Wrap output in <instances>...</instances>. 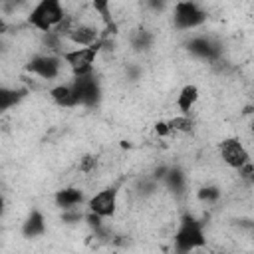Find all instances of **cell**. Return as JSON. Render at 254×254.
Segmentation results:
<instances>
[{
  "label": "cell",
  "instance_id": "6da1fadb",
  "mask_svg": "<svg viewBox=\"0 0 254 254\" xmlns=\"http://www.w3.org/2000/svg\"><path fill=\"white\" fill-rule=\"evenodd\" d=\"M65 16L67 12L62 0H38L28 12V24L40 34H44L56 30L65 20Z\"/></svg>",
  "mask_w": 254,
  "mask_h": 254
},
{
  "label": "cell",
  "instance_id": "7a4b0ae2",
  "mask_svg": "<svg viewBox=\"0 0 254 254\" xmlns=\"http://www.w3.org/2000/svg\"><path fill=\"white\" fill-rule=\"evenodd\" d=\"M105 44H107V40L103 36L99 42H95L91 46H71V48H65L62 52V58L65 62V67L71 71V75L93 73V64H95V60L101 54Z\"/></svg>",
  "mask_w": 254,
  "mask_h": 254
},
{
  "label": "cell",
  "instance_id": "3957f363",
  "mask_svg": "<svg viewBox=\"0 0 254 254\" xmlns=\"http://www.w3.org/2000/svg\"><path fill=\"white\" fill-rule=\"evenodd\" d=\"M173 242H175V248L179 252H190V250L204 246L206 236L202 230V222L196 220L192 214H185L179 222V228L173 236Z\"/></svg>",
  "mask_w": 254,
  "mask_h": 254
},
{
  "label": "cell",
  "instance_id": "277c9868",
  "mask_svg": "<svg viewBox=\"0 0 254 254\" xmlns=\"http://www.w3.org/2000/svg\"><path fill=\"white\" fill-rule=\"evenodd\" d=\"M65 67V62L62 58V54H52V52H44V54H36L28 60V64L24 65L26 73L36 75L44 81H54L62 75V69Z\"/></svg>",
  "mask_w": 254,
  "mask_h": 254
},
{
  "label": "cell",
  "instance_id": "5b68a950",
  "mask_svg": "<svg viewBox=\"0 0 254 254\" xmlns=\"http://www.w3.org/2000/svg\"><path fill=\"white\" fill-rule=\"evenodd\" d=\"M206 22L204 8L194 0H179L173 8V26L181 32L194 30Z\"/></svg>",
  "mask_w": 254,
  "mask_h": 254
},
{
  "label": "cell",
  "instance_id": "8992f818",
  "mask_svg": "<svg viewBox=\"0 0 254 254\" xmlns=\"http://www.w3.org/2000/svg\"><path fill=\"white\" fill-rule=\"evenodd\" d=\"M218 157L222 159L224 165H228L230 169L238 171L244 165L250 163V153L244 147V143L238 137H226L218 143Z\"/></svg>",
  "mask_w": 254,
  "mask_h": 254
},
{
  "label": "cell",
  "instance_id": "52a82bcc",
  "mask_svg": "<svg viewBox=\"0 0 254 254\" xmlns=\"http://www.w3.org/2000/svg\"><path fill=\"white\" fill-rule=\"evenodd\" d=\"M117 202H119V189L117 187H105L87 198V210L95 212L103 220L113 218L117 212Z\"/></svg>",
  "mask_w": 254,
  "mask_h": 254
},
{
  "label": "cell",
  "instance_id": "ba28073f",
  "mask_svg": "<svg viewBox=\"0 0 254 254\" xmlns=\"http://www.w3.org/2000/svg\"><path fill=\"white\" fill-rule=\"evenodd\" d=\"M73 85L79 97V105L81 107H95L101 99V85L99 79L95 77V73H87V75H73Z\"/></svg>",
  "mask_w": 254,
  "mask_h": 254
},
{
  "label": "cell",
  "instance_id": "9c48e42d",
  "mask_svg": "<svg viewBox=\"0 0 254 254\" xmlns=\"http://www.w3.org/2000/svg\"><path fill=\"white\" fill-rule=\"evenodd\" d=\"M103 38V34L99 32V28L95 24L89 22H81V20H73L71 28L65 34V42L69 46H91L95 42H99Z\"/></svg>",
  "mask_w": 254,
  "mask_h": 254
},
{
  "label": "cell",
  "instance_id": "30bf717a",
  "mask_svg": "<svg viewBox=\"0 0 254 254\" xmlns=\"http://www.w3.org/2000/svg\"><path fill=\"white\" fill-rule=\"evenodd\" d=\"M50 99L58 107H62V109L79 107V97H77L73 79L71 81H65V83H56L54 87H50Z\"/></svg>",
  "mask_w": 254,
  "mask_h": 254
},
{
  "label": "cell",
  "instance_id": "8fae6325",
  "mask_svg": "<svg viewBox=\"0 0 254 254\" xmlns=\"http://www.w3.org/2000/svg\"><path fill=\"white\" fill-rule=\"evenodd\" d=\"M187 48H189V52L192 56H196L200 60H216V56L220 52L218 46L206 36H194L192 40H189Z\"/></svg>",
  "mask_w": 254,
  "mask_h": 254
},
{
  "label": "cell",
  "instance_id": "7c38bea8",
  "mask_svg": "<svg viewBox=\"0 0 254 254\" xmlns=\"http://www.w3.org/2000/svg\"><path fill=\"white\" fill-rule=\"evenodd\" d=\"M54 202L56 206H60L62 210L65 208H75V206H81L85 202V194L81 189L77 187H65V189H60L54 192Z\"/></svg>",
  "mask_w": 254,
  "mask_h": 254
},
{
  "label": "cell",
  "instance_id": "4fadbf2b",
  "mask_svg": "<svg viewBox=\"0 0 254 254\" xmlns=\"http://www.w3.org/2000/svg\"><path fill=\"white\" fill-rule=\"evenodd\" d=\"M198 97H200V91H198V87H196L194 83H187V85H183L181 91H179V95H177V101H175L179 113H187V115H190V109L196 105Z\"/></svg>",
  "mask_w": 254,
  "mask_h": 254
},
{
  "label": "cell",
  "instance_id": "5bb4252c",
  "mask_svg": "<svg viewBox=\"0 0 254 254\" xmlns=\"http://www.w3.org/2000/svg\"><path fill=\"white\" fill-rule=\"evenodd\" d=\"M44 232H46V218H44V214L40 210H32L26 216L24 224H22V234L26 238H38Z\"/></svg>",
  "mask_w": 254,
  "mask_h": 254
},
{
  "label": "cell",
  "instance_id": "9a60e30c",
  "mask_svg": "<svg viewBox=\"0 0 254 254\" xmlns=\"http://www.w3.org/2000/svg\"><path fill=\"white\" fill-rule=\"evenodd\" d=\"M161 181L167 185L169 190H173L177 194H181L185 190V187H187V177L179 167H167V173H165V177Z\"/></svg>",
  "mask_w": 254,
  "mask_h": 254
},
{
  "label": "cell",
  "instance_id": "2e32d148",
  "mask_svg": "<svg viewBox=\"0 0 254 254\" xmlns=\"http://www.w3.org/2000/svg\"><path fill=\"white\" fill-rule=\"evenodd\" d=\"M89 4H91V8H93V12L99 16V20L103 22V26H105V32L107 34H111V32H115V22H113V16H111V0H89Z\"/></svg>",
  "mask_w": 254,
  "mask_h": 254
},
{
  "label": "cell",
  "instance_id": "e0dca14e",
  "mask_svg": "<svg viewBox=\"0 0 254 254\" xmlns=\"http://www.w3.org/2000/svg\"><path fill=\"white\" fill-rule=\"evenodd\" d=\"M169 127L173 133H183V135H189L194 131V119L187 113H179L175 117L169 119Z\"/></svg>",
  "mask_w": 254,
  "mask_h": 254
},
{
  "label": "cell",
  "instance_id": "ac0fdd59",
  "mask_svg": "<svg viewBox=\"0 0 254 254\" xmlns=\"http://www.w3.org/2000/svg\"><path fill=\"white\" fill-rule=\"evenodd\" d=\"M26 95V89H10V87H2L0 89V109L8 111L10 107H14L22 97Z\"/></svg>",
  "mask_w": 254,
  "mask_h": 254
},
{
  "label": "cell",
  "instance_id": "d6986e66",
  "mask_svg": "<svg viewBox=\"0 0 254 254\" xmlns=\"http://www.w3.org/2000/svg\"><path fill=\"white\" fill-rule=\"evenodd\" d=\"M131 46L137 52H147L153 46V36L149 34V30H137L131 38Z\"/></svg>",
  "mask_w": 254,
  "mask_h": 254
},
{
  "label": "cell",
  "instance_id": "ffe728a7",
  "mask_svg": "<svg viewBox=\"0 0 254 254\" xmlns=\"http://www.w3.org/2000/svg\"><path fill=\"white\" fill-rule=\"evenodd\" d=\"M196 194H198V198L202 202H216L220 198V189L214 187V185H208V187H202Z\"/></svg>",
  "mask_w": 254,
  "mask_h": 254
},
{
  "label": "cell",
  "instance_id": "44dd1931",
  "mask_svg": "<svg viewBox=\"0 0 254 254\" xmlns=\"http://www.w3.org/2000/svg\"><path fill=\"white\" fill-rule=\"evenodd\" d=\"M83 218H85V212H83L79 206H75V208H65V210L62 212V220H64V222H69V224L79 222V220H83Z\"/></svg>",
  "mask_w": 254,
  "mask_h": 254
},
{
  "label": "cell",
  "instance_id": "7402d4cb",
  "mask_svg": "<svg viewBox=\"0 0 254 254\" xmlns=\"http://www.w3.org/2000/svg\"><path fill=\"white\" fill-rule=\"evenodd\" d=\"M95 165H97L95 157L87 155V157H83V159L79 161V171H81V173H91V171L95 169Z\"/></svg>",
  "mask_w": 254,
  "mask_h": 254
},
{
  "label": "cell",
  "instance_id": "603a6c76",
  "mask_svg": "<svg viewBox=\"0 0 254 254\" xmlns=\"http://www.w3.org/2000/svg\"><path fill=\"white\" fill-rule=\"evenodd\" d=\"M155 133H157L159 137L171 135L173 131H171V127H169V121H157V123H155Z\"/></svg>",
  "mask_w": 254,
  "mask_h": 254
},
{
  "label": "cell",
  "instance_id": "cb8c5ba5",
  "mask_svg": "<svg viewBox=\"0 0 254 254\" xmlns=\"http://www.w3.org/2000/svg\"><path fill=\"white\" fill-rule=\"evenodd\" d=\"M167 2H169V0H145V4H147L153 12H163L165 6H167Z\"/></svg>",
  "mask_w": 254,
  "mask_h": 254
},
{
  "label": "cell",
  "instance_id": "d4e9b609",
  "mask_svg": "<svg viewBox=\"0 0 254 254\" xmlns=\"http://www.w3.org/2000/svg\"><path fill=\"white\" fill-rule=\"evenodd\" d=\"M250 133L254 137V111H252V117H250Z\"/></svg>",
  "mask_w": 254,
  "mask_h": 254
},
{
  "label": "cell",
  "instance_id": "484cf974",
  "mask_svg": "<svg viewBox=\"0 0 254 254\" xmlns=\"http://www.w3.org/2000/svg\"><path fill=\"white\" fill-rule=\"evenodd\" d=\"M250 183H252V185H254V173H252V175H250Z\"/></svg>",
  "mask_w": 254,
  "mask_h": 254
}]
</instances>
